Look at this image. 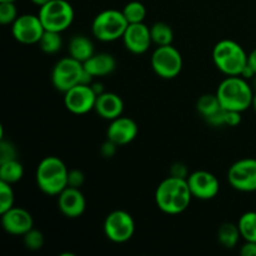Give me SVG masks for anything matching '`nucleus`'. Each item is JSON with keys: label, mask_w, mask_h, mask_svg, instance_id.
Returning a JSON list of instances; mask_svg holds the SVG:
<instances>
[{"label": "nucleus", "mask_w": 256, "mask_h": 256, "mask_svg": "<svg viewBox=\"0 0 256 256\" xmlns=\"http://www.w3.org/2000/svg\"><path fill=\"white\" fill-rule=\"evenodd\" d=\"M24 176V166L18 159L0 162V182L15 184Z\"/></svg>", "instance_id": "obj_22"}, {"label": "nucleus", "mask_w": 256, "mask_h": 256, "mask_svg": "<svg viewBox=\"0 0 256 256\" xmlns=\"http://www.w3.org/2000/svg\"><path fill=\"white\" fill-rule=\"evenodd\" d=\"M242 239L244 242H256V212H246L238 222Z\"/></svg>", "instance_id": "obj_24"}, {"label": "nucleus", "mask_w": 256, "mask_h": 256, "mask_svg": "<svg viewBox=\"0 0 256 256\" xmlns=\"http://www.w3.org/2000/svg\"><path fill=\"white\" fill-rule=\"evenodd\" d=\"M122 14L126 18L129 24L144 22L145 16H146V8L142 2L134 0V2H129L122 8Z\"/></svg>", "instance_id": "obj_27"}, {"label": "nucleus", "mask_w": 256, "mask_h": 256, "mask_svg": "<svg viewBox=\"0 0 256 256\" xmlns=\"http://www.w3.org/2000/svg\"><path fill=\"white\" fill-rule=\"evenodd\" d=\"M138 124L128 116H119L112 120L106 129V139L112 140L118 146H124L134 142L138 136Z\"/></svg>", "instance_id": "obj_17"}, {"label": "nucleus", "mask_w": 256, "mask_h": 256, "mask_svg": "<svg viewBox=\"0 0 256 256\" xmlns=\"http://www.w3.org/2000/svg\"><path fill=\"white\" fill-rule=\"evenodd\" d=\"M118 150V145L115 142H112V140L106 139V142L100 146V154L102 155L104 158H112L115 154H116Z\"/></svg>", "instance_id": "obj_34"}, {"label": "nucleus", "mask_w": 256, "mask_h": 256, "mask_svg": "<svg viewBox=\"0 0 256 256\" xmlns=\"http://www.w3.org/2000/svg\"><path fill=\"white\" fill-rule=\"evenodd\" d=\"M0 2H15L16 0H0Z\"/></svg>", "instance_id": "obj_42"}, {"label": "nucleus", "mask_w": 256, "mask_h": 256, "mask_svg": "<svg viewBox=\"0 0 256 256\" xmlns=\"http://www.w3.org/2000/svg\"><path fill=\"white\" fill-rule=\"evenodd\" d=\"M84 70V64L79 60L74 59L70 55L62 58L55 62L52 70V86L60 92H68L75 85L82 84Z\"/></svg>", "instance_id": "obj_8"}, {"label": "nucleus", "mask_w": 256, "mask_h": 256, "mask_svg": "<svg viewBox=\"0 0 256 256\" xmlns=\"http://www.w3.org/2000/svg\"><path fill=\"white\" fill-rule=\"evenodd\" d=\"M252 80H254V88H255V90H256V75H255L254 79H252Z\"/></svg>", "instance_id": "obj_43"}, {"label": "nucleus", "mask_w": 256, "mask_h": 256, "mask_svg": "<svg viewBox=\"0 0 256 256\" xmlns=\"http://www.w3.org/2000/svg\"><path fill=\"white\" fill-rule=\"evenodd\" d=\"M18 152L14 144L6 140L2 139L0 142V162H6V160L18 159Z\"/></svg>", "instance_id": "obj_31"}, {"label": "nucleus", "mask_w": 256, "mask_h": 256, "mask_svg": "<svg viewBox=\"0 0 256 256\" xmlns=\"http://www.w3.org/2000/svg\"><path fill=\"white\" fill-rule=\"evenodd\" d=\"M2 226L8 234L22 236L34 228V219L24 208L12 206L2 214Z\"/></svg>", "instance_id": "obj_14"}, {"label": "nucleus", "mask_w": 256, "mask_h": 256, "mask_svg": "<svg viewBox=\"0 0 256 256\" xmlns=\"http://www.w3.org/2000/svg\"><path fill=\"white\" fill-rule=\"evenodd\" d=\"M58 208L64 216L76 219L84 214L86 209V199L80 188L66 186L58 195Z\"/></svg>", "instance_id": "obj_16"}, {"label": "nucleus", "mask_w": 256, "mask_h": 256, "mask_svg": "<svg viewBox=\"0 0 256 256\" xmlns=\"http://www.w3.org/2000/svg\"><path fill=\"white\" fill-rule=\"evenodd\" d=\"M192 198L199 200H212L220 192V182L212 172L206 170H196L186 178Z\"/></svg>", "instance_id": "obj_13"}, {"label": "nucleus", "mask_w": 256, "mask_h": 256, "mask_svg": "<svg viewBox=\"0 0 256 256\" xmlns=\"http://www.w3.org/2000/svg\"><path fill=\"white\" fill-rule=\"evenodd\" d=\"M22 242H24L25 248L32 252H38L44 246V235L40 230H36L32 228V230L22 235Z\"/></svg>", "instance_id": "obj_29"}, {"label": "nucleus", "mask_w": 256, "mask_h": 256, "mask_svg": "<svg viewBox=\"0 0 256 256\" xmlns=\"http://www.w3.org/2000/svg\"><path fill=\"white\" fill-rule=\"evenodd\" d=\"M59 256H75L74 254H60Z\"/></svg>", "instance_id": "obj_41"}, {"label": "nucleus", "mask_w": 256, "mask_h": 256, "mask_svg": "<svg viewBox=\"0 0 256 256\" xmlns=\"http://www.w3.org/2000/svg\"><path fill=\"white\" fill-rule=\"evenodd\" d=\"M192 194L186 179L168 176L155 190V204L158 209L168 215H178L190 206Z\"/></svg>", "instance_id": "obj_1"}, {"label": "nucleus", "mask_w": 256, "mask_h": 256, "mask_svg": "<svg viewBox=\"0 0 256 256\" xmlns=\"http://www.w3.org/2000/svg\"><path fill=\"white\" fill-rule=\"evenodd\" d=\"M252 109L255 110V112H256V90H255V92H254V98H252Z\"/></svg>", "instance_id": "obj_40"}, {"label": "nucleus", "mask_w": 256, "mask_h": 256, "mask_svg": "<svg viewBox=\"0 0 256 256\" xmlns=\"http://www.w3.org/2000/svg\"><path fill=\"white\" fill-rule=\"evenodd\" d=\"M69 169L60 158L46 156L38 164L35 182L38 188L49 196H58L68 186Z\"/></svg>", "instance_id": "obj_3"}, {"label": "nucleus", "mask_w": 256, "mask_h": 256, "mask_svg": "<svg viewBox=\"0 0 256 256\" xmlns=\"http://www.w3.org/2000/svg\"><path fill=\"white\" fill-rule=\"evenodd\" d=\"M128 22L122 10L106 9L96 14L92 22V32L95 39L102 42H112L122 39Z\"/></svg>", "instance_id": "obj_5"}, {"label": "nucleus", "mask_w": 256, "mask_h": 256, "mask_svg": "<svg viewBox=\"0 0 256 256\" xmlns=\"http://www.w3.org/2000/svg\"><path fill=\"white\" fill-rule=\"evenodd\" d=\"M222 109L219 99L216 94H204L198 99L196 110L204 119L212 116V114L218 112Z\"/></svg>", "instance_id": "obj_26"}, {"label": "nucleus", "mask_w": 256, "mask_h": 256, "mask_svg": "<svg viewBox=\"0 0 256 256\" xmlns=\"http://www.w3.org/2000/svg\"><path fill=\"white\" fill-rule=\"evenodd\" d=\"M45 32L39 15L22 14L12 24V34L18 42L24 45L38 44Z\"/></svg>", "instance_id": "obj_11"}, {"label": "nucleus", "mask_w": 256, "mask_h": 256, "mask_svg": "<svg viewBox=\"0 0 256 256\" xmlns=\"http://www.w3.org/2000/svg\"><path fill=\"white\" fill-rule=\"evenodd\" d=\"M240 239H242V234H240L238 224L224 222L220 225L219 230H218V242L225 249H234L235 246H238Z\"/></svg>", "instance_id": "obj_21"}, {"label": "nucleus", "mask_w": 256, "mask_h": 256, "mask_svg": "<svg viewBox=\"0 0 256 256\" xmlns=\"http://www.w3.org/2000/svg\"><path fill=\"white\" fill-rule=\"evenodd\" d=\"M248 65L254 70L256 74V48L248 54Z\"/></svg>", "instance_id": "obj_37"}, {"label": "nucleus", "mask_w": 256, "mask_h": 256, "mask_svg": "<svg viewBox=\"0 0 256 256\" xmlns=\"http://www.w3.org/2000/svg\"><path fill=\"white\" fill-rule=\"evenodd\" d=\"M135 232V222L132 214L125 210H114L104 220V234L115 244L129 242Z\"/></svg>", "instance_id": "obj_9"}, {"label": "nucleus", "mask_w": 256, "mask_h": 256, "mask_svg": "<svg viewBox=\"0 0 256 256\" xmlns=\"http://www.w3.org/2000/svg\"><path fill=\"white\" fill-rule=\"evenodd\" d=\"M84 182H85V175L82 170L79 169L69 170V175H68V186L80 188L82 186Z\"/></svg>", "instance_id": "obj_32"}, {"label": "nucleus", "mask_w": 256, "mask_h": 256, "mask_svg": "<svg viewBox=\"0 0 256 256\" xmlns=\"http://www.w3.org/2000/svg\"><path fill=\"white\" fill-rule=\"evenodd\" d=\"M150 64L158 76L170 80L176 78L182 72L184 62H182V52L172 46V44H170L156 46L150 58Z\"/></svg>", "instance_id": "obj_7"}, {"label": "nucleus", "mask_w": 256, "mask_h": 256, "mask_svg": "<svg viewBox=\"0 0 256 256\" xmlns=\"http://www.w3.org/2000/svg\"><path fill=\"white\" fill-rule=\"evenodd\" d=\"M170 175L172 176L182 178V179H186L189 176V170H188L186 165H184L182 162H175L172 166V169H170Z\"/></svg>", "instance_id": "obj_35"}, {"label": "nucleus", "mask_w": 256, "mask_h": 256, "mask_svg": "<svg viewBox=\"0 0 256 256\" xmlns=\"http://www.w3.org/2000/svg\"><path fill=\"white\" fill-rule=\"evenodd\" d=\"M242 122V112L225 110V126H238Z\"/></svg>", "instance_id": "obj_33"}, {"label": "nucleus", "mask_w": 256, "mask_h": 256, "mask_svg": "<svg viewBox=\"0 0 256 256\" xmlns=\"http://www.w3.org/2000/svg\"><path fill=\"white\" fill-rule=\"evenodd\" d=\"M94 110L100 118L112 122L122 115L124 102L120 95L115 94V92H104L102 94L98 95Z\"/></svg>", "instance_id": "obj_18"}, {"label": "nucleus", "mask_w": 256, "mask_h": 256, "mask_svg": "<svg viewBox=\"0 0 256 256\" xmlns=\"http://www.w3.org/2000/svg\"><path fill=\"white\" fill-rule=\"evenodd\" d=\"M92 90H94L95 94H96V95L102 94V92H105V90H104V85H102V82H92Z\"/></svg>", "instance_id": "obj_38"}, {"label": "nucleus", "mask_w": 256, "mask_h": 256, "mask_svg": "<svg viewBox=\"0 0 256 256\" xmlns=\"http://www.w3.org/2000/svg\"><path fill=\"white\" fill-rule=\"evenodd\" d=\"M38 45H39L40 50L42 52H45V54H56L62 48V32L45 30V32L42 34V39L38 42Z\"/></svg>", "instance_id": "obj_25"}, {"label": "nucleus", "mask_w": 256, "mask_h": 256, "mask_svg": "<svg viewBox=\"0 0 256 256\" xmlns=\"http://www.w3.org/2000/svg\"><path fill=\"white\" fill-rule=\"evenodd\" d=\"M15 195L12 184L0 182V214L14 206Z\"/></svg>", "instance_id": "obj_28"}, {"label": "nucleus", "mask_w": 256, "mask_h": 256, "mask_svg": "<svg viewBox=\"0 0 256 256\" xmlns=\"http://www.w3.org/2000/svg\"><path fill=\"white\" fill-rule=\"evenodd\" d=\"M30 2H32L34 5H38V6H42V5H45L46 2H49L50 0H30Z\"/></svg>", "instance_id": "obj_39"}, {"label": "nucleus", "mask_w": 256, "mask_h": 256, "mask_svg": "<svg viewBox=\"0 0 256 256\" xmlns=\"http://www.w3.org/2000/svg\"><path fill=\"white\" fill-rule=\"evenodd\" d=\"M68 52H69L70 56L84 64L88 59H90L95 54V48L89 38L79 34L74 35L70 39L69 45H68Z\"/></svg>", "instance_id": "obj_20"}, {"label": "nucleus", "mask_w": 256, "mask_h": 256, "mask_svg": "<svg viewBox=\"0 0 256 256\" xmlns=\"http://www.w3.org/2000/svg\"><path fill=\"white\" fill-rule=\"evenodd\" d=\"M254 92L246 79L240 75H232L220 82L215 94L222 109L244 112L252 105Z\"/></svg>", "instance_id": "obj_2"}, {"label": "nucleus", "mask_w": 256, "mask_h": 256, "mask_svg": "<svg viewBox=\"0 0 256 256\" xmlns=\"http://www.w3.org/2000/svg\"><path fill=\"white\" fill-rule=\"evenodd\" d=\"M84 68L94 78L106 76L116 69V60L109 52H95L84 62Z\"/></svg>", "instance_id": "obj_19"}, {"label": "nucleus", "mask_w": 256, "mask_h": 256, "mask_svg": "<svg viewBox=\"0 0 256 256\" xmlns=\"http://www.w3.org/2000/svg\"><path fill=\"white\" fill-rule=\"evenodd\" d=\"M212 62L226 76L240 75L248 65V52L235 40L222 39L212 49Z\"/></svg>", "instance_id": "obj_4"}, {"label": "nucleus", "mask_w": 256, "mask_h": 256, "mask_svg": "<svg viewBox=\"0 0 256 256\" xmlns=\"http://www.w3.org/2000/svg\"><path fill=\"white\" fill-rule=\"evenodd\" d=\"M239 252L242 256H256V242H245Z\"/></svg>", "instance_id": "obj_36"}, {"label": "nucleus", "mask_w": 256, "mask_h": 256, "mask_svg": "<svg viewBox=\"0 0 256 256\" xmlns=\"http://www.w3.org/2000/svg\"><path fill=\"white\" fill-rule=\"evenodd\" d=\"M122 42L128 52L136 55L144 54L152 44L150 28L144 22L129 24L122 35Z\"/></svg>", "instance_id": "obj_15"}, {"label": "nucleus", "mask_w": 256, "mask_h": 256, "mask_svg": "<svg viewBox=\"0 0 256 256\" xmlns=\"http://www.w3.org/2000/svg\"><path fill=\"white\" fill-rule=\"evenodd\" d=\"M150 34H152V44L156 46H162V45L172 44L174 40V32L172 26L164 22H158L150 26Z\"/></svg>", "instance_id": "obj_23"}, {"label": "nucleus", "mask_w": 256, "mask_h": 256, "mask_svg": "<svg viewBox=\"0 0 256 256\" xmlns=\"http://www.w3.org/2000/svg\"><path fill=\"white\" fill-rule=\"evenodd\" d=\"M18 16L19 15L15 2H0V24L12 25Z\"/></svg>", "instance_id": "obj_30"}, {"label": "nucleus", "mask_w": 256, "mask_h": 256, "mask_svg": "<svg viewBox=\"0 0 256 256\" xmlns=\"http://www.w3.org/2000/svg\"><path fill=\"white\" fill-rule=\"evenodd\" d=\"M96 98L92 85L78 84L64 92V105L72 114L84 115L94 110Z\"/></svg>", "instance_id": "obj_12"}, {"label": "nucleus", "mask_w": 256, "mask_h": 256, "mask_svg": "<svg viewBox=\"0 0 256 256\" xmlns=\"http://www.w3.org/2000/svg\"><path fill=\"white\" fill-rule=\"evenodd\" d=\"M228 182L238 192H256V159L245 158L235 162L228 172Z\"/></svg>", "instance_id": "obj_10"}, {"label": "nucleus", "mask_w": 256, "mask_h": 256, "mask_svg": "<svg viewBox=\"0 0 256 256\" xmlns=\"http://www.w3.org/2000/svg\"><path fill=\"white\" fill-rule=\"evenodd\" d=\"M38 15L45 30L62 32L74 22L75 12L70 0H50L39 8Z\"/></svg>", "instance_id": "obj_6"}]
</instances>
